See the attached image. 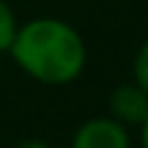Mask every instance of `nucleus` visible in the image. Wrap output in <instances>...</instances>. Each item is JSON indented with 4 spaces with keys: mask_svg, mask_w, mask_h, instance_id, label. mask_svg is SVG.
<instances>
[{
    "mask_svg": "<svg viewBox=\"0 0 148 148\" xmlns=\"http://www.w3.org/2000/svg\"><path fill=\"white\" fill-rule=\"evenodd\" d=\"M16 148H49L44 140H23L21 146H16Z\"/></svg>",
    "mask_w": 148,
    "mask_h": 148,
    "instance_id": "423d86ee",
    "label": "nucleus"
},
{
    "mask_svg": "<svg viewBox=\"0 0 148 148\" xmlns=\"http://www.w3.org/2000/svg\"><path fill=\"white\" fill-rule=\"evenodd\" d=\"M135 83L148 94V42L140 47V52L135 57Z\"/></svg>",
    "mask_w": 148,
    "mask_h": 148,
    "instance_id": "39448f33",
    "label": "nucleus"
},
{
    "mask_svg": "<svg viewBox=\"0 0 148 148\" xmlns=\"http://www.w3.org/2000/svg\"><path fill=\"white\" fill-rule=\"evenodd\" d=\"M16 62L49 86L70 83L86 65V44L73 26L57 18H36L16 31L10 44Z\"/></svg>",
    "mask_w": 148,
    "mask_h": 148,
    "instance_id": "f257e3e1",
    "label": "nucleus"
},
{
    "mask_svg": "<svg viewBox=\"0 0 148 148\" xmlns=\"http://www.w3.org/2000/svg\"><path fill=\"white\" fill-rule=\"evenodd\" d=\"M143 148H148V117L143 120Z\"/></svg>",
    "mask_w": 148,
    "mask_h": 148,
    "instance_id": "0eeeda50",
    "label": "nucleus"
},
{
    "mask_svg": "<svg viewBox=\"0 0 148 148\" xmlns=\"http://www.w3.org/2000/svg\"><path fill=\"white\" fill-rule=\"evenodd\" d=\"M16 31H18L16 18H13L10 8L0 0V52H3V49H10V44H13V39H16Z\"/></svg>",
    "mask_w": 148,
    "mask_h": 148,
    "instance_id": "20e7f679",
    "label": "nucleus"
},
{
    "mask_svg": "<svg viewBox=\"0 0 148 148\" xmlns=\"http://www.w3.org/2000/svg\"><path fill=\"white\" fill-rule=\"evenodd\" d=\"M73 148H130V138L120 120L96 117L78 127Z\"/></svg>",
    "mask_w": 148,
    "mask_h": 148,
    "instance_id": "f03ea898",
    "label": "nucleus"
},
{
    "mask_svg": "<svg viewBox=\"0 0 148 148\" xmlns=\"http://www.w3.org/2000/svg\"><path fill=\"white\" fill-rule=\"evenodd\" d=\"M112 112H114V120H120L122 125H143V120L148 117V94L138 83L114 88Z\"/></svg>",
    "mask_w": 148,
    "mask_h": 148,
    "instance_id": "7ed1b4c3",
    "label": "nucleus"
}]
</instances>
